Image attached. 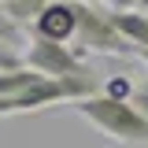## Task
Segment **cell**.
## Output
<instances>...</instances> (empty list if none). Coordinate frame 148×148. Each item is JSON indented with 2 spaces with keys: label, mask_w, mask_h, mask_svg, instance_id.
<instances>
[{
  "label": "cell",
  "mask_w": 148,
  "mask_h": 148,
  "mask_svg": "<svg viewBox=\"0 0 148 148\" xmlns=\"http://www.w3.org/2000/svg\"><path fill=\"white\" fill-rule=\"evenodd\" d=\"M96 92V74L85 78H48L26 63L18 67H0V119L8 115H26L41 111L59 100H85Z\"/></svg>",
  "instance_id": "cell-1"
},
{
  "label": "cell",
  "mask_w": 148,
  "mask_h": 148,
  "mask_svg": "<svg viewBox=\"0 0 148 148\" xmlns=\"http://www.w3.org/2000/svg\"><path fill=\"white\" fill-rule=\"evenodd\" d=\"M85 4H104V0H85Z\"/></svg>",
  "instance_id": "cell-13"
},
{
  "label": "cell",
  "mask_w": 148,
  "mask_h": 148,
  "mask_svg": "<svg viewBox=\"0 0 148 148\" xmlns=\"http://www.w3.org/2000/svg\"><path fill=\"white\" fill-rule=\"evenodd\" d=\"M115 26L122 30V37H126L133 48H141L145 52L148 48V11H115Z\"/></svg>",
  "instance_id": "cell-6"
},
{
  "label": "cell",
  "mask_w": 148,
  "mask_h": 148,
  "mask_svg": "<svg viewBox=\"0 0 148 148\" xmlns=\"http://www.w3.org/2000/svg\"><path fill=\"white\" fill-rule=\"evenodd\" d=\"M130 100H133V104H137V111L148 119V78H145V82H137V89H133V96H130Z\"/></svg>",
  "instance_id": "cell-10"
},
{
  "label": "cell",
  "mask_w": 148,
  "mask_h": 148,
  "mask_svg": "<svg viewBox=\"0 0 148 148\" xmlns=\"http://www.w3.org/2000/svg\"><path fill=\"white\" fill-rule=\"evenodd\" d=\"M133 89H137V82H130L126 74H115V78L104 82V96H115V100H130Z\"/></svg>",
  "instance_id": "cell-9"
},
{
  "label": "cell",
  "mask_w": 148,
  "mask_h": 148,
  "mask_svg": "<svg viewBox=\"0 0 148 148\" xmlns=\"http://www.w3.org/2000/svg\"><path fill=\"white\" fill-rule=\"evenodd\" d=\"M74 111L111 141L148 145V119L137 111L133 100H115V96H104V92H92L85 100H74Z\"/></svg>",
  "instance_id": "cell-2"
},
{
  "label": "cell",
  "mask_w": 148,
  "mask_h": 148,
  "mask_svg": "<svg viewBox=\"0 0 148 148\" xmlns=\"http://www.w3.org/2000/svg\"><path fill=\"white\" fill-rule=\"evenodd\" d=\"M74 11H78V34H74V48L82 52H108V56H126L133 52L122 30L115 26V11L104 4H85V0H74Z\"/></svg>",
  "instance_id": "cell-3"
},
{
  "label": "cell",
  "mask_w": 148,
  "mask_h": 148,
  "mask_svg": "<svg viewBox=\"0 0 148 148\" xmlns=\"http://www.w3.org/2000/svg\"><path fill=\"white\" fill-rule=\"evenodd\" d=\"M141 11H148V0H141Z\"/></svg>",
  "instance_id": "cell-12"
},
{
  "label": "cell",
  "mask_w": 148,
  "mask_h": 148,
  "mask_svg": "<svg viewBox=\"0 0 148 148\" xmlns=\"http://www.w3.org/2000/svg\"><path fill=\"white\" fill-rule=\"evenodd\" d=\"M26 67L48 74V78H85V74H92L82 48L59 45V41H45V37H34V41H30V48H26Z\"/></svg>",
  "instance_id": "cell-4"
},
{
  "label": "cell",
  "mask_w": 148,
  "mask_h": 148,
  "mask_svg": "<svg viewBox=\"0 0 148 148\" xmlns=\"http://www.w3.org/2000/svg\"><path fill=\"white\" fill-rule=\"evenodd\" d=\"M141 56H145V63H148V48H145V52H141Z\"/></svg>",
  "instance_id": "cell-14"
},
{
  "label": "cell",
  "mask_w": 148,
  "mask_h": 148,
  "mask_svg": "<svg viewBox=\"0 0 148 148\" xmlns=\"http://www.w3.org/2000/svg\"><path fill=\"white\" fill-rule=\"evenodd\" d=\"M111 11H133V8H141V0H108Z\"/></svg>",
  "instance_id": "cell-11"
},
{
  "label": "cell",
  "mask_w": 148,
  "mask_h": 148,
  "mask_svg": "<svg viewBox=\"0 0 148 148\" xmlns=\"http://www.w3.org/2000/svg\"><path fill=\"white\" fill-rule=\"evenodd\" d=\"M4 4H8V11H11L18 22H30V18H37L41 11H45L48 0H4Z\"/></svg>",
  "instance_id": "cell-8"
},
{
  "label": "cell",
  "mask_w": 148,
  "mask_h": 148,
  "mask_svg": "<svg viewBox=\"0 0 148 148\" xmlns=\"http://www.w3.org/2000/svg\"><path fill=\"white\" fill-rule=\"evenodd\" d=\"M0 45H11V48L30 45V41H26V22H18V18L8 11L4 0H0ZM22 52H26V48H22Z\"/></svg>",
  "instance_id": "cell-7"
},
{
  "label": "cell",
  "mask_w": 148,
  "mask_h": 148,
  "mask_svg": "<svg viewBox=\"0 0 148 148\" xmlns=\"http://www.w3.org/2000/svg\"><path fill=\"white\" fill-rule=\"evenodd\" d=\"M74 34H78V11H74V0H48L45 11L34 18V37L59 41V45H74Z\"/></svg>",
  "instance_id": "cell-5"
}]
</instances>
